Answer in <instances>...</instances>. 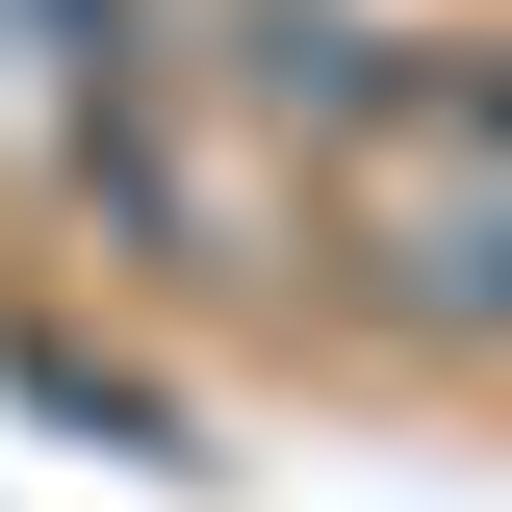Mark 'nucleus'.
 <instances>
[{
  "mask_svg": "<svg viewBox=\"0 0 512 512\" xmlns=\"http://www.w3.org/2000/svg\"><path fill=\"white\" fill-rule=\"evenodd\" d=\"M308 282L384 359H512V26L384 52V103L333 128V180H308Z\"/></svg>",
  "mask_w": 512,
  "mask_h": 512,
  "instance_id": "obj_1",
  "label": "nucleus"
}]
</instances>
